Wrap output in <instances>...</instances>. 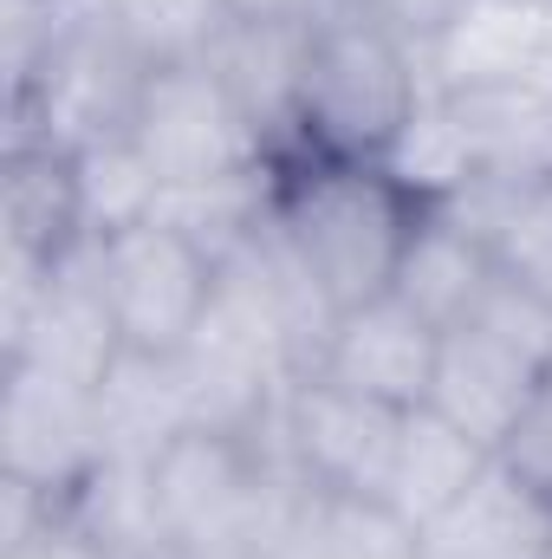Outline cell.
Masks as SVG:
<instances>
[{"instance_id": "obj_1", "label": "cell", "mask_w": 552, "mask_h": 559, "mask_svg": "<svg viewBox=\"0 0 552 559\" xmlns=\"http://www.w3.org/2000/svg\"><path fill=\"white\" fill-rule=\"evenodd\" d=\"M429 202L391 163H338V156H286L274 176V228L299 254L332 312L364 306L397 286Z\"/></svg>"}, {"instance_id": "obj_2", "label": "cell", "mask_w": 552, "mask_h": 559, "mask_svg": "<svg viewBox=\"0 0 552 559\" xmlns=\"http://www.w3.org/2000/svg\"><path fill=\"white\" fill-rule=\"evenodd\" d=\"M422 98H429V72L397 33H384L358 7L319 13L312 52H305V85H299L292 156L384 163L397 138L410 131Z\"/></svg>"}, {"instance_id": "obj_3", "label": "cell", "mask_w": 552, "mask_h": 559, "mask_svg": "<svg viewBox=\"0 0 552 559\" xmlns=\"http://www.w3.org/2000/svg\"><path fill=\"white\" fill-rule=\"evenodd\" d=\"M92 267L124 332V352H149V358H176L202 332L221 293V261L202 241H189L182 228H169L163 215L98 235Z\"/></svg>"}, {"instance_id": "obj_4", "label": "cell", "mask_w": 552, "mask_h": 559, "mask_svg": "<svg viewBox=\"0 0 552 559\" xmlns=\"http://www.w3.org/2000/svg\"><path fill=\"white\" fill-rule=\"evenodd\" d=\"M137 150L156 163L163 189H189V182H221V176H254L274 163L267 138L254 131V118L235 105V92L208 72V59H169L149 66L131 118Z\"/></svg>"}, {"instance_id": "obj_5", "label": "cell", "mask_w": 552, "mask_h": 559, "mask_svg": "<svg viewBox=\"0 0 552 559\" xmlns=\"http://www.w3.org/2000/svg\"><path fill=\"white\" fill-rule=\"evenodd\" d=\"M105 468L98 391H79L39 365H7L0 391V475L52 501L59 514Z\"/></svg>"}, {"instance_id": "obj_6", "label": "cell", "mask_w": 552, "mask_h": 559, "mask_svg": "<svg viewBox=\"0 0 552 559\" xmlns=\"http://www.w3.org/2000/svg\"><path fill=\"white\" fill-rule=\"evenodd\" d=\"M404 417H410V411L371 404V397H358V391H345V384L305 371V378L286 391V404H279V449H286V462H292V475H299L305 488L384 501Z\"/></svg>"}, {"instance_id": "obj_7", "label": "cell", "mask_w": 552, "mask_h": 559, "mask_svg": "<svg viewBox=\"0 0 552 559\" xmlns=\"http://www.w3.org/2000/svg\"><path fill=\"white\" fill-rule=\"evenodd\" d=\"M7 325V365H39L79 391H98L111 378V365L124 358V332L111 319V299L92 267V241L39 280V293L26 299V312L0 319Z\"/></svg>"}, {"instance_id": "obj_8", "label": "cell", "mask_w": 552, "mask_h": 559, "mask_svg": "<svg viewBox=\"0 0 552 559\" xmlns=\"http://www.w3.org/2000/svg\"><path fill=\"white\" fill-rule=\"evenodd\" d=\"M435 352H442V332L416 312L410 299L397 293H377L364 306H345L319 345V378L371 397V404H391V411H422L429 404V378H435Z\"/></svg>"}, {"instance_id": "obj_9", "label": "cell", "mask_w": 552, "mask_h": 559, "mask_svg": "<svg viewBox=\"0 0 552 559\" xmlns=\"http://www.w3.org/2000/svg\"><path fill=\"white\" fill-rule=\"evenodd\" d=\"M547 378L552 371H540L527 352H514L488 325H448L442 352H435V378H429V411L501 455L514 442V429L527 423Z\"/></svg>"}, {"instance_id": "obj_10", "label": "cell", "mask_w": 552, "mask_h": 559, "mask_svg": "<svg viewBox=\"0 0 552 559\" xmlns=\"http://www.w3.org/2000/svg\"><path fill=\"white\" fill-rule=\"evenodd\" d=\"M305 52H312V20H261V13H221L215 33H208V46H202L208 72L254 118V131L267 138L274 163L292 156Z\"/></svg>"}, {"instance_id": "obj_11", "label": "cell", "mask_w": 552, "mask_h": 559, "mask_svg": "<svg viewBox=\"0 0 552 559\" xmlns=\"http://www.w3.org/2000/svg\"><path fill=\"white\" fill-rule=\"evenodd\" d=\"M422 559H552V495L494 455L475 488L422 527Z\"/></svg>"}, {"instance_id": "obj_12", "label": "cell", "mask_w": 552, "mask_h": 559, "mask_svg": "<svg viewBox=\"0 0 552 559\" xmlns=\"http://www.w3.org/2000/svg\"><path fill=\"white\" fill-rule=\"evenodd\" d=\"M85 241L79 150L52 138H7V261L65 267Z\"/></svg>"}, {"instance_id": "obj_13", "label": "cell", "mask_w": 552, "mask_h": 559, "mask_svg": "<svg viewBox=\"0 0 552 559\" xmlns=\"http://www.w3.org/2000/svg\"><path fill=\"white\" fill-rule=\"evenodd\" d=\"M254 559H422V534L371 495H325V488H292L274 514L267 540Z\"/></svg>"}, {"instance_id": "obj_14", "label": "cell", "mask_w": 552, "mask_h": 559, "mask_svg": "<svg viewBox=\"0 0 552 559\" xmlns=\"http://www.w3.org/2000/svg\"><path fill=\"white\" fill-rule=\"evenodd\" d=\"M435 209H448L481 241L501 280L552 299V169L547 176H481Z\"/></svg>"}, {"instance_id": "obj_15", "label": "cell", "mask_w": 552, "mask_h": 559, "mask_svg": "<svg viewBox=\"0 0 552 559\" xmlns=\"http://www.w3.org/2000/svg\"><path fill=\"white\" fill-rule=\"evenodd\" d=\"M435 92L468 85H552V13L475 0V13L422 59Z\"/></svg>"}, {"instance_id": "obj_16", "label": "cell", "mask_w": 552, "mask_h": 559, "mask_svg": "<svg viewBox=\"0 0 552 559\" xmlns=\"http://www.w3.org/2000/svg\"><path fill=\"white\" fill-rule=\"evenodd\" d=\"M182 429H195L182 365L176 358H149V352H124L111 365V378L98 384L105 462H137V468H149Z\"/></svg>"}, {"instance_id": "obj_17", "label": "cell", "mask_w": 552, "mask_h": 559, "mask_svg": "<svg viewBox=\"0 0 552 559\" xmlns=\"http://www.w3.org/2000/svg\"><path fill=\"white\" fill-rule=\"evenodd\" d=\"M475 182L481 176H547L552 169V85H468V92H442Z\"/></svg>"}, {"instance_id": "obj_18", "label": "cell", "mask_w": 552, "mask_h": 559, "mask_svg": "<svg viewBox=\"0 0 552 559\" xmlns=\"http://www.w3.org/2000/svg\"><path fill=\"white\" fill-rule=\"evenodd\" d=\"M488 462H494V449H481L468 429H455L448 417H435V411L422 404V411L404 417L397 462H391V481H384V501L422 534L442 508H455V501L475 488V475H481Z\"/></svg>"}, {"instance_id": "obj_19", "label": "cell", "mask_w": 552, "mask_h": 559, "mask_svg": "<svg viewBox=\"0 0 552 559\" xmlns=\"http://www.w3.org/2000/svg\"><path fill=\"white\" fill-rule=\"evenodd\" d=\"M488 286H494V261L481 254V241L448 209L429 202V222L416 228V241H410V254H404V267H397V286L391 293L410 299L435 332H448V325H461L481 306Z\"/></svg>"}, {"instance_id": "obj_20", "label": "cell", "mask_w": 552, "mask_h": 559, "mask_svg": "<svg viewBox=\"0 0 552 559\" xmlns=\"http://www.w3.org/2000/svg\"><path fill=\"white\" fill-rule=\"evenodd\" d=\"M79 195H85V228L98 241V235H118V228L156 215L163 176H156V163L137 150V138L118 131V138H98V143L79 150Z\"/></svg>"}, {"instance_id": "obj_21", "label": "cell", "mask_w": 552, "mask_h": 559, "mask_svg": "<svg viewBox=\"0 0 552 559\" xmlns=\"http://www.w3.org/2000/svg\"><path fill=\"white\" fill-rule=\"evenodd\" d=\"M351 7L371 13L384 33H397L416 59H429V52L475 13V0H351Z\"/></svg>"}, {"instance_id": "obj_22", "label": "cell", "mask_w": 552, "mask_h": 559, "mask_svg": "<svg viewBox=\"0 0 552 559\" xmlns=\"http://www.w3.org/2000/svg\"><path fill=\"white\" fill-rule=\"evenodd\" d=\"M520 475H533L540 488L552 495V378L540 384V397H533V411H527V423L514 429V442L501 449Z\"/></svg>"}, {"instance_id": "obj_23", "label": "cell", "mask_w": 552, "mask_h": 559, "mask_svg": "<svg viewBox=\"0 0 552 559\" xmlns=\"http://www.w3.org/2000/svg\"><path fill=\"white\" fill-rule=\"evenodd\" d=\"M507 7H533V13H552V0H507Z\"/></svg>"}]
</instances>
